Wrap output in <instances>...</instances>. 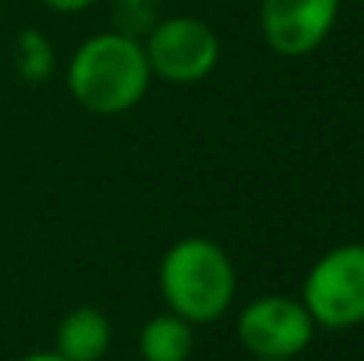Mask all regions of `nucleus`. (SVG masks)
I'll use <instances>...</instances> for the list:
<instances>
[{
	"mask_svg": "<svg viewBox=\"0 0 364 361\" xmlns=\"http://www.w3.org/2000/svg\"><path fill=\"white\" fill-rule=\"evenodd\" d=\"M151 80L154 74L144 45L128 32L90 36L68 64L70 96L93 115L132 112L147 96Z\"/></svg>",
	"mask_w": 364,
	"mask_h": 361,
	"instance_id": "1",
	"label": "nucleus"
},
{
	"mask_svg": "<svg viewBox=\"0 0 364 361\" xmlns=\"http://www.w3.org/2000/svg\"><path fill=\"white\" fill-rule=\"evenodd\" d=\"M157 281L166 307L192 326L220 320L237 294L233 259L208 237H182L173 243L160 259Z\"/></svg>",
	"mask_w": 364,
	"mask_h": 361,
	"instance_id": "2",
	"label": "nucleus"
},
{
	"mask_svg": "<svg viewBox=\"0 0 364 361\" xmlns=\"http://www.w3.org/2000/svg\"><path fill=\"white\" fill-rule=\"evenodd\" d=\"M301 301L316 330H352L364 323V243H342L310 266Z\"/></svg>",
	"mask_w": 364,
	"mask_h": 361,
	"instance_id": "3",
	"label": "nucleus"
},
{
	"mask_svg": "<svg viewBox=\"0 0 364 361\" xmlns=\"http://www.w3.org/2000/svg\"><path fill=\"white\" fill-rule=\"evenodd\" d=\"M141 45H144L151 74L166 83H176V87L205 80L220 61L218 32L198 16L160 19L147 32V42Z\"/></svg>",
	"mask_w": 364,
	"mask_h": 361,
	"instance_id": "4",
	"label": "nucleus"
},
{
	"mask_svg": "<svg viewBox=\"0 0 364 361\" xmlns=\"http://www.w3.org/2000/svg\"><path fill=\"white\" fill-rule=\"evenodd\" d=\"M316 323L301 298L265 294L240 311L237 339L252 358H288L294 361L314 343Z\"/></svg>",
	"mask_w": 364,
	"mask_h": 361,
	"instance_id": "5",
	"label": "nucleus"
},
{
	"mask_svg": "<svg viewBox=\"0 0 364 361\" xmlns=\"http://www.w3.org/2000/svg\"><path fill=\"white\" fill-rule=\"evenodd\" d=\"M339 19V0H262L259 29L275 55L304 58L329 38Z\"/></svg>",
	"mask_w": 364,
	"mask_h": 361,
	"instance_id": "6",
	"label": "nucleus"
},
{
	"mask_svg": "<svg viewBox=\"0 0 364 361\" xmlns=\"http://www.w3.org/2000/svg\"><path fill=\"white\" fill-rule=\"evenodd\" d=\"M112 345V323L96 307H77L58 323L55 352L68 361H102Z\"/></svg>",
	"mask_w": 364,
	"mask_h": 361,
	"instance_id": "7",
	"label": "nucleus"
},
{
	"mask_svg": "<svg viewBox=\"0 0 364 361\" xmlns=\"http://www.w3.org/2000/svg\"><path fill=\"white\" fill-rule=\"evenodd\" d=\"M192 349L195 326L173 311L151 317L138 336V352L144 361H188Z\"/></svg>",
	"mask_w": 364,
	"mask_h": 361,
	"instance_id": "8",
	"label": "nucleus"
},
{
	"mask_svg": "<svg viewBox=\"0 0 364 361\" xmlns=\"http://www.w3.org/2000/svg\"><path fill=\"white\" fill-rule=\"evenodd\" d=\"M13 64L16 74L29 83H42L55 68V51H51L48 38L36 29H23L13 42Z\"/></svg>",
	"mask_w": 364,
	"mask_h": 361,
	"instance_id": "9",
	"label": "nucleus"
},
{
	"mask_svg": "<svg viewBox=\"0 0 364 361\" xmlns=\"http://www.w3.org/2000/svg\"><path fill=\"white\" fill-rule=\"evenodd\" d=\"M42 4L55 13H83V10H90L96 0H42Z\"/></svg>",
	"mask_w": 364,
	"mask_h": 361,
	"instance_id": "10",
	"label": "nucleus"
},
{
	"mask_svg": "<svg viewBox=\"0 0 364 361\" xmlns=\"http://www.w3.org/2000/svg\"><path fill=\"white\" fill-rule=\"evenodd\" d=\"M19 361H68V358H61L58 352H32V355H26Z\"/></svg>",
	"mask_w": 364,
	"mask_h": 361,
	"instance_id": "11",
	"label": "nucleus"
},
{
	"mask_svg": "<svg viewBox=\"0 0 364 361\" xmlns=\"http://www.w3.org/2000/svg\"><path fill=\"white\" fill-rule=\"evenodd\" d=\"M252 361H288V358H252Z\"/></svg>",
	"mask_w": 364,
	"mask_h": 361,
	"instance_id": "12",
	"label": "nucleus"
}]
</instances>
